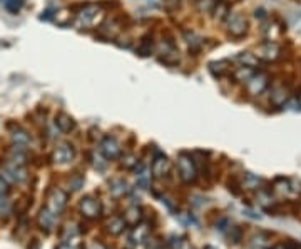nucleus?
I'll use <instances>...</instances> for the list:
<instances>
[{
	"mask_svg": "<svg viewBox=\"0 0 301 249\" xmlns=\"http://www.w3.org/2000/svg\"><path fill=\"white\" fill-rule=\"evenodd\" d=\"M226 31L233 39H243L248 34V21L238 12H229L226 17Z\"/></svg>",
	"mask_w": 301,
	"mask_h": 249,
	"instance_id": "nucleus-1",
	"label": "nucleus"
},
{
	"mask_svg": "<svg viewBox=\"0 0 301 249\" xmlns=\"http://www.w3.org/2000/svg\"><path fill=\"white\" fill-rule=\"evenodd\" d=\"M178 172H179V177L183 179V182H186V184H191L196 181V177H198V169H196V164L189 154H186V152L179 154Z\"/></svg>",
	"mask_w": 301,
	"mask_h": 249,
	"instance_id": "nucleus-2",
	"label": "nucleus"
},
{
	"mask_svg": "<svg viewBox=\"0 0 301 249\" xmlns=\"http://www.w3.org/2000/svg\"><path fill=\"white\" fill-rule=\"evenodd\" d=\"M67 199H69L67 192L59 187H54L47 194V204H45V207L52 214H55V216H59L65 209V206H67Z\"/></svg>",
	"mask_w": 301,
	"mask_h": 249,
	"instance_id": "nucleus-3",
	"label": "nucleus"
},
{
	"mask_svg": "<svg viewBox=\"0 0 301 249\" xmlns=\"http://www.w3.org/2000/svg\"><path fill=\"white\" fill-rule=\"evenodd\" d=\"M281 54V49L276 42H263L259 44L258 49H256V57L259 59V61H264V62H274L276 59L279 57Z\"/></svg>",
	"mask_w": 301,
	"mask_h": 249,
	"instance_id": "nucleus-4",
	"label": "nucleus"
},
{
	"mask_svg": "<svg viewBox=\"0 0 301 249\" xmlns=\"http://www.w3.org/2000/svg\"><path fill=\"white\" fill-rule=\"evenodd\" d=\"M79 207H80V212L87 219L99 217L100 212H102V204H100L99 199H95L92 196H85L82 201H80Z\"/></svg>",
	"mask_w": 301,
	"mask_h": 249,
	"instance_id": "nucleus-5",
	"label": "nucleus"
},
{
	"mask_svg": "<svg viewBox=\"0 0 301 249\" xmlns=\"http://www.w3.org/2000/svg\"><path fill=\"white\" fill-rule=\"evenodd\" d=\"M2 177L5 182H22L27 179V171L24 166H15L12 162H5L2 169Z\"/></svg>",
	"mask_w": 301,
	"mask_h": 249,
	"instance_id": "nucleus-6",
	"label": "nucleus"
},
{
	"mask_svg": "<svg viewBox=\"0 0 301 249\" xmlns=\"http://www.w3.org/2000/svg\"><path fill=\"white\" fill-rule=\"evenodd\" d=\"M99 14H100V6H97V4H84L82 9L77 12V22L82 27H87L95 22Z\"/></svg>",
	"mask_w": 301,
	"mask_h": 249,
	"instance_id": "nucleus-7",
	"label": "nucleus"
},
{
	"mask_svg": "<svg viewBox=\"0 0 301 249\" xmlns=\"http://www.w3.org/2000/svg\"><path fill=\"white\" fill-rule=\"evenodd\" d=\"M269 86V81H268V76L263 72H258V74H253V77L246 82V91H248L251 96H259L263 94L266 89Z\"/></svg>",
	"mask_w": 301,
	"mask_h": 249,
	"instance_id": "nucleus-8",
	"label": "nucleus"
},
{
	"mask_svg": "<svg viewBox=\"0 0 301 249\" xmlns=\"http://www.w3.org/2000/svg\"><path fill=\"white\" fill-rule=\"evenodd\" d=\"M171 171V162L168 156H164V154H156L153 162H150V174H153V177L156 179H163L169 174Z\"/></svg>",
	"mask_w": 301,
	"mask_h": 249,
	"instance_id": "nucleus-9",
	"label": "nucleus"
},
{
	"mask_svg": "<svg viewBox=\"0 0 301 249\" xmlns=\"http://www.w3.org/2000/svg\"><path fill=\"white\" fill-rule=\"evenodd\" d=\"M100 151H102L104 157L109 159V161H114V159H119L120 154H122V149H120V144L117 142V139L112 136H105L100 142Z\"/></svg>",
	"mask_w": 301,
	"mask_h": 249,
	"instance_id": "nucleus-10",
	"label": "nucleus"
},
{
	"mask_svg": "<svg viewBox=\"0 0 301 249\" xmlns=\"http://www.w3.org/2000/svg\"><path fill=\"white\" fill-rule=\"evenodd\" d=\"M75 152H74V147L70 144H60V146L55 147V151L52 154V161L55 164H69L70 161L74 159Z\"/></svg>",
	"mask_w": 301,
	"mask_h": 249,
	"instance_id": "nucleus-11",
	"label": "nucleus"
},
{
	"mask_svg": "<svg viewBox=\"0 0 301 249\" xmlns=\"http://www.w3.org/2000/svg\"><path fill=\"white\" fill-rule=\"evenodd\" d=\"M288 87H284L283 84H276V86L271 87V102L274 104V106H284V102H288Z\"/></svg>",
	"mask_w": 301,
	"mask_h": 249,
	"instance_id": "nucleus-12",
	"label": "nucleus"
},
{
	"mask_svg": "<svg viewBox=\"0 0 301 249\" xmlns=\"http://www.w3.org/2000/svg\"><path fill=\"white\" fill-rule=\"evenodd\" d=\"M55 126L60 132H72L75 129V121L74 117H70L67 112H59L57 116H55Z\"/></svg>",
	"mask_w": 301,
	"mask_h": 249,
	"instance_id": "nucleus-13",
	"label": "nucleus"
},
{
	"mask_svg": "<svg viewBox=\"0 0 301 249\" xmlns=\"http://www.w3.org/2000/svg\"><path fill=\"white\" fill-rule=\"evenodd\" d=\"M54 221H55V214L50 212L47 207L40 209V212L37 216V224H39V227L42 229V231L49 232L50 229L54 227Z\"/></svg>",
	"mask_w": 301,
	"mask_h": 249,
	"instance_id": "nucleus-14",
	"label": "nucleus"
},
{
	"mask_svg": "<svg viewBox=\"0 0 301 249\" xmlns=\"http://www.w3.org/2000/svg\"><path fill=\"white\" fill-rule=\"evenodd\" d=\"M99 32L102 34L104 37L114 39L120 32V24L115 21V19H110V21H105L102 26L99 27Z\"/></svg>",
	"mask_w": 301,
	"mask_h": 249,
	"instance_id": "nucleus-15",
	"label": "nucleus"
},
{
	"mask_svg": "<svg viewBox=\"0 0 301 249\" xmlns=\"http://www.w3.org/2000/svg\"><path fill=\"white\" fill-rule=\"evenodd\" d=\"M12 142H14V146L15 147H20V149H25L29 146V142H30V137H29V134H27V131H24L22 127H15L14 131H12Z\"/></svg>",
	"mask_w": 301,
	"mask_h": 249,
	"instance_id": "nucleus-16",
	"label": "nucleus"
},
{
	"mask_svg": "<svg viewBox=\"0 0 301 249\" xmlns=\"http://www.w3.org/2000/svg\"><path fill=\"white\" fill-rule=\"evenodd\" d=\"M209 72L213 74L214 77H223L226 74H231L233 71H231L228 61H214V62H209Z\"/></svg>",
	"mask_w": 301,
	"mask_h": 249,
	"instance_id": "nucleus-17",
	"label": "nucleus"
},
{
	"mask_svg": "<svg viewBox=\"0 0 301 249\" xmlns=\"http://www.w3.org/2000/svg\"><path fill=\"white\" fill-rule=\"evenodd\" d=\"M149 226L147 224H137V226H134L132 232H130V241L135 242V244H140L144 242L145 239L149 236Z\"/></svg>",
	"mask_w": 301,
	"mask_h": 249,
	"instance_id": "nucleus-18",
	"label": "nucleus"
},
{
	"mask_svg": "<svg viewBox=\"0 0 301 249\" xmlns=\"http://www.w3.org/2000/svg\"><path fill=\"white\" fill-rule=\"evenodd\" d=\"M236 61H238L243 67H249V69H256L259 66V59L256 57V54L251 52H241L236 56Z\"/></svg>",
	"mask_w": 301,
	"mask_h": 249,
	"instance_id": "nucleus-19",
	"label": "nucleus"
},
{
	"mask_svg": "<svg viewBox=\"0 0 301 249\" xmlns=\"http://www.w3.org/2000/svg\"><path fill=\"white\" fill-rule=\"evenodd\" d=\"M140 207L137 206H130L127 211L124 212V221L127 226H137L140 222V219H142V214H140Z\"/></svg>",
	"mask_w": 301,
	"mask_h": 249,
	"instance_id": "nucleus-20",
	"label": "nucleus"
},
{
	"mask_svg": "<svg viewBox=\"0 0 301 249\" xmlns=\"http://www.w3.org/2000/svg\"><path fill=\"white\" fill-rule=\"evenodd\" d=\"M163 54H164V56L159 57V62L166 64V66H169V67H173V66H176V64H179V52L176 51L173 46H171L169 49H166Z\"/></svg>",
	"mask_w": 301,
	"mask_h": 249,
	"instance_id": "nucleus-21",
	"label": "nucleus"
},
{
	"mask_svg": "<svg viewBox=\"0 0 301 249\" xmlns=\"http://www.w3.org/2000/svg\"><path fill=\"white\" fill-rule=\"evenodd\" d=\"M140 57H149L150 52H153V36L150 34H145V36L140 39L139 46H137V51Z\"/></svg>",
	"mask_w": 301,
	"mask_h": 249,
	"instance_id": "nucleus-22",
	"label": "nucleus"
},
{
	"mask_svg": "<svg viewBox=\"0 0 301 249\" xmlns=\"http://www.w3.org/2000/svg\"><path fill=\"white\" fill-rule=\"evenodd\" d=\"M125 226H127V224H125L124 217H120V216H112L107 221V231L110 234H120L124 231Z\"/></svg>",
	"mask_w": 301,
	"mask_h": 249,
	"instance_id": "nucleus-23",
	"label": "nucleus"
},
{
	"mask_svg": "<svg viewBox=\"0 0 301 249\" xmlns=\"http://www.w3.org/2000/svg\"><path fill=\"white\" fill-rule=\"evenodd\" d=\"M233 77H234V81H238V82H248L251 77H253V74H254V69H249V67H238V69H234L233 72Z\"/></svg>",
	"mask_w": 301,
	"mask_h": 249,
	"instance_id": "nucleus-24",
	"label": "nucleus"
},
{
	"mask_svg": "<svg viewBox=\"0 0 301 249\" xmlns=\"http://www.w3.org/2000/svg\"><path fill=\"white\" fill-rule=\"evenodd\" d=\"M110 194L112 196H115V197H119V196H124L125 192L129 191L127 189V182L124 181V179H114L112 182H110Z\"/></svg>",
	"mask_w": 301,
	"mask_h": 249,
	"instance_id": "nucleus-25",
	"label": "nucleus"
},
{
	"mask_svg": "<svg viewBox=\"0 0 301 249\" xmlns=\"http://www.w3.org/2000/svg\"><path fill=\"white\" fill-rule=\"evenodd\" d=\"M213 12H214V21H226V17H228L229 14V6L226 2H219L218 0Z\"/></svg>",
	"mask_w": 301,
	"mask_h": 249,
	"instance_id": "nucleus-26",
	"label": "nucleus"
},
{
	"mask_svg": "<svg viewBox=\"0 0 301 249\" xmlns=\"http://www.w3.org/2000/svg\"><path fill=\"white\" fill-rule=\"evenodd\" d=\"M79 237V229L75 226H65L64 227V232H62V241L70 244L72 241H75V239Z\"/></svg>",
	"mask_w": 301,
	"mask_h": 249,
	"instance_id": "nucleus-27",
	"label": "nucleus"
},
{
	"mask_svg": "<svg viewBox=\"0 0 301 249\" xmlns=\"http://www.w3.org/2000/svg\"><path fill=\"white\" fill-rule=\"evenodd\" d=\"M2 6L10 14H19L20 9L24 7V0H2Z\"/></svg>",
	"mask_w": 301,
	"mask_h": 249,
	"instance_id": "nucleus-28",
	"label": "nucleus"
},
{
	"mask_svg": "<svg viewBox=\"0 0 301 249\" xmlns=\"http://www.w3.org/2000/svg\"><path fill=\"white\" fill-rule=\"evenodd\" d=\"M268 239H269L268 234L259 232L258 236H254L253 242H251V249H264L268 246Z\"/></svg>",
	"mask_w": 301,
	"mask_h": 249,
	"instance_id": "nucleus-29",
	"label": "nucleus"
},
{
	"mask_svg": "<svg viewBox=\"0 0 301 249\" xmlns=\"http://www.w3.org/2000/svg\"><path fill=\"white\" fill-rule=\"evenodd\" d=\"M82 184H84V177L80 176V174H74V176L69 179L70 191H79V189L82 187Z\"/></svg>",
	"mask_w": 301,
	"mask_h": 249,
	"instance_id": "nucleus-30",
	"label": "nucleus"
},
{
	"mask_svg": "<svg viewBox=\"0 0 301 249\" xmlns=\"http://www.w3.org/2000/svg\"><path fill=\"white\" fill-rule=\"evenodd\" d=\"M196 2H198L201 12H213V9L216 6V0H196Z\"/></svg>",
	"mask_w": 301,
	"mask_h": 249,
	"instance_id": "nucleus-31",
	"label": "nucleus"
},
{
	"mask_svg": "<svg viewBox=\"0 0 301 249\" xmlns=\"http://www.w3.org/2000/svg\"><path fill=\"white\" fill-rule=\"evenodd\" d=\"M122 166L127 167V169H134L137 166V157L132 156V154H127V156L122 157Z\"/></svg>",
	"mask_w": 301,
	"mask_h": 249,
	"instance_id": "nucleus-32",
	"label": "nucleus"
},
{
	"mask_svg": "<svg viewBox=\"0 0 301 249\" xmlns=\"http://www.w3.org/2000/svg\"><path fill=\"white\" fill-rule=\"evenodd\" d=\"M173 249H193V247H191V244L186 241L184 237H181V239H176L174 241Z\"/></svg>",
	"mask_w": 301,
	"mask_h": 249,
	"instance_id": "nucleus-33",
	"label": "nucleus"
},
{
	"mask_svg": "<svg viewBox=\"0 0 301 249\" xmlns=\"http://www.w3.org/2000/svg\"><path fill=\"white\" fill-rule=\"evenodd\" d=\"M9 207V197L7 194H0V212Z\"/></svg>",
	"mask_w": 301,
	"mask_h": 249,
	"instance_id": "nucleus-34",
	"label": "nucleus"
},
{
	"mask_svg": "<svg viewBox=\"0 0 301 249\" xmlns=\"http://www.w3.org/2000/svg\"><path fill=\"white\" fill-rule=\"evenodd\" d=\"M7 192V182L4 181V177L0 176V194H5Z\"/></svg>",
	"mask_w": 301,
	"mask_h": 249,
	"instance_id": "nucleus-35",
	"label": "nucleus"
},
{
	"mask_svg": "<svg viewBox=\"0 0 301 249\" xmlns=\"http://www.w3.org/2000/svg\"><path fill=\"white\" fill-rule=\"evenodd\" d=\"M59 249H77L74 246V244H67V242H64L62 246H59Z\"/></svg>",
	"mask_w": 301,
	"mask_h": 249,
	"instance_id": "nucleus-36",
	"label": "nucleus"
},
{
	"mask_svg": "<svg viewBox=\"0 0 301 249\" xmlns=\"http://www.w3.org/2000/svg\"><path fill=\"white\" fill-rule=\"evenodd\" d=\"M271 249H284V246H274V247H271Z\"/></svg>",
	"mask_w": 301,
	"mask_h": 249,
	"instance_id": "nucleus-37",
	"label": "nucleus"
},
{
	"mask_svg": "<svg viewBox=\"0 0 301 249\" xmlns=\"http://www.w3.org/2000/svg\"><path fill=\"white\" fill-rule=\"evenodd\" d=\"M204 249H216V247H213V246H206Z\"/></svg>",
	"mask_w": 301,
	"mask_h": 249,
	"instance_id": "nucleus-38",
	"label": "nucleus"
}]
</instances>
